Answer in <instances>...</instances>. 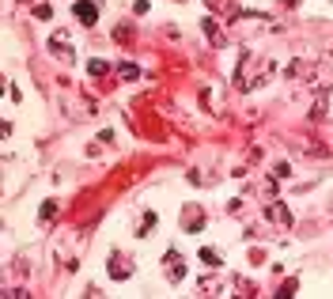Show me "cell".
<instances>
[{"label": "cell", "instance_id": "cell-1", "mask_svg": "<svg viewBox=\"0 0 333 299\" xmlns=\"http://www.w3.org/2000/svg\"><path fill=\"white\" fill-rule=\"evenodd\" d=\"M106 265H110V276H114V281H129V276H133V258L129 254H117V250H114V254H110V262H106Z\"/></svg>", "mask_w": 333, "mask_h": 299}, {"label": "cell", "instance_id": "cell-2", "mask_svg": "<svg viewBox=\"0 0 333 299\" xmlns=\"http://www.w3.org/2000/svg\"><path fill=\"white\" fill-rule=\"evenodd\" d=\"M72 12H76V19H80L84 27H95V23H99V4H95V0H76Z\"/></svg>", "mask_w": 333, "mask_h": 299}, {"label": "cell", "instance_id": "cell-5", "mask_svg": "<svg viewBox=\"0 0 333 299\" xmlns=\"http://www.w3.org/2000/svg\"><path fill=\"white\" fill-rule=\"evenodd\" d=\"M201 224H204V220H201V212L190 205V208H185V231H201Z\"/></svg>", "mask_w": 333, "mask_h": 299}, {"label": "cell", "instance_id": "cell-14", "mask_svg": "<svg viewBox=\"0 0 333 299\" xmlns=\"http://www.w3.org/2000/svg\"><path fill=\"white\" fill-rule=\"evenodd\" d=\"M121 76H125V80H136V76H140V72H136L133 65H121Z\"/></svg>", "mask_w": 333, "mask_h": 299}, {"label": "cell", "instance_id": "cell-11", "mask_svg": "<svg viewBox=\"0 0 333 299\" xmlns=\"http://www.w3.org/2000/svg\"><path fill=\"white\" fill-rule=\"evenodd\" d=\"M87 72H91V76H102V72H106V61H87Z\"/></svg>", "mask_w": 333, "mask_h": 299}, {"label": "cell", "instance_id": "cell-12", "mask_svg": "<svg viewBox=\"0 0 333 299\" xmlns=\"http://www.w3.org/2000/svg\"><path fill=\"white\" fill-rule=\"evenodd\" d=\"M50 15H53L50 4H38V8H34V19H50Z\"/></svg>", "mask_w": 333, "mask_h": 299}, {"label": "cell", "instance_id": "cell-8", "mask_svg": "<svg viewBox=\"0 0 333 299\" xmlns=\"http://www.w3.org/2000/svg\"><path fill=\"white\" fill-rule=\"evenodd\" d=\"M155 224H159V220H155V212H144V220L136 224V235H148V231H152Z\"/></svg>", "mask_w": 333, "mask_h": 299}, {"label": "cell", "instance_id": "cell-9", "mask_svg": "<svg viewBox=\"0 0 333 299\" xmlns=\"http://www.w3.org/2000/svg\"><path fill=\"white\" fill-rule=\"evenodd\" d=\"M201 31H204V34L212 38V42L220 46V27H216V19H204V23H201Z\"/></svg>", "mask_w": 333, "mask_h": 299}, {"label": "cell", "instance_id": "cell-4", "mask_svg": "<svg viewBox=\"0 0 333 299\" xmlns=\"http://www.w3.org/2000/svg\"><path fill=\"white\" fill-rule=\"evenodd\" d=\"M50 50L61 57L65 65H72V61H76V53H72V46H68V34H65V31H57V34L50 38Z\"/></svg>", "mask_w": 333, "mask_h": 299}, {"label": "cell", "instance_id": "cell-6", "mask_svg": "<svg viewBox=\"0 0 333 299\" xmlns=\"http://www.w3.org/2000/svg\"><path fill=\"white\" fill-rule=\"evenodd\" d=\"M269 216H273V224H280V227H288V224H292V216H288V208H284V205H273V208H269Z\"/></svg>", "mask_w": 333, "mask_h": 299}, {"label": "cell", "instance_id": "cell-13", "mask_svg": "<svg viewBox=\"0 0 333 299\" xmlns=\"http://www.w3.org/2000/svg\"><path fill=\"white\" fill-rule=\"evenodd\" d=\"M148 8H152L148 0H133V12H136V15H144V12H148Z\"/></svg>", "mask_w": 333, "mask_h": 299}, {"label": "cell", "instance_id": "cell-3", "mask_svg": "<svg viewBox=\"0 0 333 299\" xmlns=\"http://www.w3.org/2000/svg\"><path fill=\"white\" fill-rule=\"evenodd\" d=\"M163 269H167V281H182L185 276V262H182L178 250H167L163 254Z\"/></svg>", "mask_w": 333, "mask_h": 299}, {"label": "cell", "instance_id": "cell-15", "mask_svg": "<svg viewBox=\"0 0 333 299\" xmlns=\"http://www.w3.org/2000/svg\"><path fill=\"white\" fill-rule=\"evenodd\" d=\"M284 4H296V0H284Z\"/></svg>", "mask_w": 333, "mask_h": 299}, {"label": "cell", "instance_id": "cell-7", "mask_svg": "<svg viewBox=\"0 0 333 299\" xmlns=\"http://www.w3.org/2000/svg\"><path fill=\"white\" fill-rule=\"evenodd\" d=\"M201 262H204V265H216V269H220V265H223V258H220V250H209V246H201Z\"/></svg>", "mask_w": 333, "mask_h": 299}, {"label": "cell", "instance_id": "cell-10", "mask_svg": "<svg viewBox=\"0 0 333 299\" xmlns=\"http://www.w3.org/2000/svg\"><path fill=\"white\" fill-rule=\"evenodd\" d=\"M53 212H57V201L50 197V201H42V208H38V216L42 220H53Z\"/></svg>", "mask_w": 333, "mask_h": 299}]
</instances>
